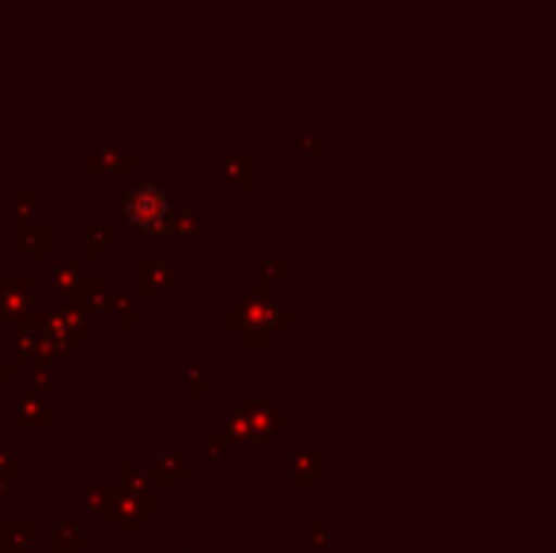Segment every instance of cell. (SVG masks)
I'll list each match as a JSON object with an SVG mask.
<instances>
[{"mask_svg":"<svg viewBox=\"0 0 556 553\" xmlns=\"http://www.w3.org/2000/svg\"><path fill=\"white\" fill-rule=\"evenodd\" d=\"M122 216L140 231H163L170 216H175V209H170V198L152 178H140L137 186H129L122 193Z\"/></svg>","mask_w":556,"mask_h":553,"instance_id":"cell-1","label":"cell"},{"mask_svg":"<svg viewBox=\"0 0 556 553\" xmlns=\"http://www.w3.org/2000/svg\"><path fill=\"white\" fill-rule=\"evenodd\" d=\"M53 546H61V550H76V546H84V535H80V527H73V524H61V527H53Z\"/></svg>","mask_w":556,"mask_h":553,"instance_id":"cell-2","label":"cell"}]
</instances>
